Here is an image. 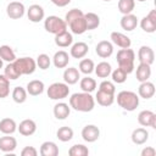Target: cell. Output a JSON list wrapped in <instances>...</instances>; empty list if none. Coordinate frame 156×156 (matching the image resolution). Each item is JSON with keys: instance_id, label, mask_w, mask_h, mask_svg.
I'll use <instances>...</instances> for the list:
<instances>
[{"instance_id": "obj_38", "label": "cell", "mask_w": 156, "mask_h": 156, "mask_svg": "<svg viewBox=\"0 0 156 156\" xmlns=\"http://www.w3.org/2000/svg\"><path fill=\"white\" fill-rule=\"evenodd\" d=\"M4 76L9 79V80H15V79H18L21 77V74L18 73V71L16 69L13 62H9L4 69Z\"/></svg>"}, {"instance_id": "obj_29", "label": "cell", "mask_w": 156, "mask_h": 156, "mask_svg": "<svg viewBox=\"0 0 156 156\" xmlns=\"http://www.w3.org/2000/svg\"><path fill=\"white\" fill-rule=\"evenodd\" d=\"M44 83L41 80H38V79H34V80H30L28 84H27V93L32 96H38L40 95L43 91H44Z\"/></svg>"}, {"instance_id": "obj_14", "label": "cell", "mask_w": 156, "mask_h": 156, "mask_svg": "<svg viewBox=\"0 0 156 156\" xmlns=\"http://www.w3.org/2000/svg\"><path fill=\"white\" fill-rule=\"evenodd\" d=\"M95 52L99 57L101 58H107L112 55L113 52V45L111 41L108 40H101L98 43L96 48H95Z\"/></svg>"}, {"instance_id": "obj_22", "label": "cell", "mask_w": 156, "mask_h": 156, "mask_svg": "<svg viewBox=\"0 0 156 156\" xmlns=\"http://www.w3.org/2000/svg\"><path fill=\"white\" fill-rule=\"evenodd\" d=\"M79 78H80V72L76 67H68L63 72V80L68 85L76 84L79 80Z\"/></svg>"}, {"instance_id": "obj_3", "label": "cell", "mask_w": 156, "mask_h": 156, "mask_svg": "<svg viewBox=\"0 0 156 156\" xmlns=\"http://www.w3.org/2000/svg\"><path fill=\"white\" fill-rule=\"evenodd\" d=\"M116 60H117V63H118V68H121L122 71H124L127 74H129V73H132L134 71V68H135L134 67L135 52L130 48L121 49L117 52Z\"/></svg>"}, {"instance_id": "obj_42", "label": "cell", "mask_w": 156, "mask_h": 156, "mask_svg": "<svg viewBox=\"0 0 156 156\" xmlns=\"http://www.w3.org/2000/svg\"><path fill=\"white\" fill-rule=\"evenodd\" d=\"M111 77H112V80L117 84H122L127 80V73L124 71H122L121 68H116L115 71H112Z\"/></svg>"}, {"instance_id": "obj_23", "label": "cell", "mask_w": 156, "mask_h": 156, "mask_svg": "<svg viewBox=\"0 0 156 156\" xmlns=\"http://www.w3.org/2000/svg\"><path fill=\"white\" fill-rule=\"evenodd\" d=\"M71 113V106L66 102H57L54 106V116L57 119H66Z\"/></svg>"}, {"instance_id": "obj_11", "label": "cell", "mask_w": 156, "mask_h": 156, "mask_svg": "<svg viewBox=\"0 0 156 156\" xmlns=\"http://www.w3.org/2000/svg\"><path fill=\"white\" fill-rule=\"evenodd\" d=\"M100 136V129L95 124H87L82 129V138L87 143H94Z\"/></svg>"}, {"instance_id": "obj_40", "label": "cell", "mask_w": 156, "mask_h": 156, "mask_svg": "<svg viewBox=\"0 0 156 156\" xmlns=\"http://www.w3.org/2000/svg\"><path fill=\"white\" fill-rule=\"evenodd\" d=\"M88 154H89V150L83 144H76V145L71 146L68 150L69 156H87Z\"/></svg>"}, {"instance_id": "obj_33", "label": "cell", "mask_w": 156, "mask_h": 156, "mask_svg": "<svg viewBox=\"0 0 156 156\" xmlns=\"http://www.w3.org/2000/svg\"><path fill=\"white\" fill-rule=\"evenodd\" d=\"M56 136L60 141H63V143L69 141L73 138V129L71 127H67V126L60 127L56 132Z\"/></svg>"}, {"instance_id": "obj_17", "label": "cell", "mask_w": 156, "mask_h": 156, "mask_svg": "<svg viewBox=\"0 0 156 156\" xmlns=\"http://www.w3.org/2000/svg\"><path fill=\"white\" fill-rule=\"evenodd\" d=\"M17 146V140L13 136H10V134H5V136L0 138V150L5 154L13 152Z\"/></svg>"}, {"instance_id": "obj_7", "label": "cell", "mask_w": 156, "mask_h": 156, "mask_svg": "<svg viewBox=\"0 0 156 156\" xmlns=\"http://www.w3.org/2000/svg\"><path fill=\"white\" fill-rule=\"evenodd\" d=\"M13 65L21 76L32 74L37 68V62L32 57H20L13 61Z\"/></svg>"}, {"instance_id": "obj_16", "label": "cell", "mask_w": 156, "mask_h": 156, "mask_svg": "<svg viewBox=\"0 0 156 156\" xmlns=\"http://www.w3.org/2000/svg\"><path fill=\"white\" fill-rule=\"evenodd\" d=\"M110 39L115 45L119 46L121 49H127V48H130V45H132L130 38L119 32H112L110 35Z\"/></svg>"}, {"instance_id": "obj_19", "label": "cell", "mask_w": 156, "mask_h": 156, "mask_svg": "<svg viewBox=\"0 0 156 156\" xmlns=\"http://www.w3.org/2000/svg\"><path fill=\"white\" fill-rule=\"evenodd\" d=\"M138 94L140 98L147 100V99H151L154 95H155V85L154 83L146 80V82H141L139 88H138Z\"/></svg>"}, {"instance_id": "obj_28", "label": "cell", "mask_w": 156, "mask_h": 156, "mask_svg": "<svg viewBox=\"0 0 156 156\" xmlns=\"http://www.w3.org/2000/svg\"><path fill=\"white\" fill-rule=\"evenodd\" d=\"M150 76H151V66L146 63H139L136 67V73H135L136 80H139L140 83L146 82L149 80Z\"/></svg>"}, {"instance_id": "obj_15", "label": "cell", "mask_w": 156, "mask_h": 156, "mask_svg": "<svg viewBox=\"0 0 156 156\" xmlns=\"http://www.w3.org/2000/svg\"><path fill=\"white\" fill-rule=\"evenodd\" d=\"M17 130H18L20 134L23 135V136H30V135H33V134L35 133V130H37V123H35L33 119H29V118L23 119V121L20 123V126H17Z\"/></svg>"}, {"instance_id": "obj_13", "label": "cell", "mask_w": 156, "mask_h": 156, "mask_svg": "<svg viewBox=\"0 0 156 156\" xmlns=\"http://www.w3.org/2000/svg\"><path fill=\"white\" fill-rule=\"evenodd\" d=\"M27 16H28V20L33 23H38L40 21L44 20L45 17V11L44 9L38 5V4H33L29 6V9L27 10Z\"/></svg>"}, {"instance_id": "obj_35", "label": "cell", "mask_w": 156, "mask_h": 156, "mask_svg": "<svg viewBox=\"0 0 156 156\" xmlns=\"http://www.w3.org/2000/svg\"><path fill=\"white\" fill-rule=\"evenodd\" d=\"M135 7V0H118V11L122 15L132 13Z\"/></svg>"}, {"instance_id": "obj_34", "label": "cell", "mask_w": 156, "mask_h": 156, "mask_svg": "<svg viewBox=\"0 0 156 156\" xmlns=\"http://www.w3.org/2000/svg\"><path fill=\"white\" fill-rule=\"evenodd\" d=\"M0 57L2 58V61H6V62H13L17 58L15 51L9 45H1L0 46Z\"/></svg>"}, {"instance_id": "obj_18", "label": "cell", "mask_w": 156, "mask_h": 156, "mask_svg": "<svg viewBox=\"0 0 156 156\" xmlns=\"http://www.w3.org/2000/svg\"><path fill=\"white\" fill-rule=\"evenodd\" d=\"M89 51V46L87 43L84 41H78V43H74L72 46H71V56L73 58H83Z\"/></svg>"}, {"instance_id": "obj_20", "label": "cell", "mask_w": 156, "mask_h": 156, "mask_svg": "<svg viewBox=\"0 0 156 156\" xmlns=\"http://www.w3.org/2000/svg\"><path fill=\"white\" fill-rule=\"evenodd\" d=\"M138 26V18L133 13H128V15H123L121 18V27L127 30V32H132Z\"/></svg>"}, {"instance_id": "obj_27", "label": "cell", "mask_w": 156, "mask_h": 156, "mask_svg": "<svg viewBox=\"0 0 156 156\" xmlns=\"http://www.w3.org/2000/svg\"><path fill=\"white\" fill-rule=\"evenodd\" d=\"M72 43H73V37L67 30L55 35V44L58 48H67V46L72 45Z\"/></svg>"}, {"instance_id": "obj_25", "label": "cell", "mask_w": 156, "mask_h": 156, "mask_svg": "<svg viewBox=\"0 0 156 156\" xmlns=\"http://www.w3.org/2000/svg\"><path fill=\"white\" fill-rule=\"evenodd\" d=\"M39 152L41 156H57L58 155V146L54 141H44L40 145Z\"/></svg>"}, {"instance_id": "obj_31", "label": "cell", "mask_w": 156, "mask_h": 156, "mask_svg": "<svg viewBox=\"0 0 156 156\" xmlns=\"http://www.w3.org/2000/svg\"><path fill=\"white\" fill-rule=\"evenodd\" d=\"M94 72L99 78H107L112 72V67L108 62L102 61V62L98 63V66L94 68Z\"/></svg>"}, {"instance_id": "obj_39", "label": "cell", "mask_w": 156, "mask_h": 156, "mask_svg": "<svg viewBox=\"0 0 156 156\" xmlns=\"http://www.w3.org/2000/svg\"><path fill=\"white\" fill-rule=\"evenodd\" d=\"M94 68H95V65H94V61L90 60V58H83L80 62H79V72L84 73V74H90L94 72Z\"/></svg>"}, {"instance_id": "obj_4", "label": "cell", "mask_w": 156, "mask_h": 156, "mask_svg": "<svg viewBox=\"0 0 156 156\" xmlns=\"http://www.w3.org/2000/svg\"><path fill=\"white\" fill-rule=\"evenodd\" d=\"M117 104L126 111H134L139 106V96L130 90H122L117 94Z\"/></svg>"}, {"instance_id": "obj_49", "label": "cell", "mask_w": 156, "mask_h": 156, "mask_svg": "<svg viewBox=\"0 0 156 156\" xmlns=\"http://www.w3.org/2000/svg\"><path fill=\"white\" fill-rule=\"evenodd\" d=\"M136 1H140V2H144V1H146V0H136Z\"/></svg>"}, {"instance_id": "obj_30", "label": "cell", "mask_w": 156, "mask_h": 156, "mask_svg": "<svg viewBox=\"0 0 156 156\" xmlns=\"http://www.w3.org/2000/svg\"><path fill=\"white\" fill-rule=\"evenodd\" d=\"M95 100L98 101V104L100 106H104V107H107V106H111L115 101V95L112 94H108V93H105V91H101V90H98L96 95H95Z\"/></svg>"}, {"instance_id": "obj_9", "label": "cell", "mask_w": 156, "mask_h": 156, "mask_svg": "<svg viewBox=\"0 0 156 156\" xmlns=\"http://www.w3.org/2000/svg\"><path fill=\"white\" fill-rule=\"evenodd\" d=\"M140 27L146 33H154L156 30V10H151L140 21Z\"/></svg>"}, {"instance_id": "obj_5", "label": "cell", "mask_w": 156, "mask_h": 156, "mask_svg": "<svg viewBox=\"0 0 156 156\" xmlns=\"http://www.w3.org/2000/svg\"><path fill=\"white\" fill-rule=\"evenodd\" d=\"M44 28L48 33L51 34H58L65 30H67V23L65 20L60 18L58 16H49L44 21Z\"/></svg>"}, {"instance_id": "obj_12", "label": "cell", "mask_w": 156, "mask_h": 156, "mask_svg": "<svg viewBox=\"0 0 156 156\" xmlns=\"http://www.w3.org/2000/svg\"><path fill=\"white\" fill-rule=\"evenodd\" d=\"M138 60H139V63H146V65L151 66L154 63V61H155L154 50L147 45L140 46V49L138 51Z\"/></svg>"}, {"instance_id": "obj_6", "label": "cell", "mask_w": 156, "mask_h": 156, "mask_svg": "<svg viewBox=\"0 0 156 156\" xmlns=\"http://www.w3.org/2000/svg\"><path fill=\"white\" fill-rule=\"evenodd\" d=\"M46 93L51 100H62V99L68 96L69 88H68V84H66V83L55 82V83L49 85Z\"/></svg>"}, {"instance_id": "obj_8", "label": "cell", "mask_w": 156, "mask_h": 156, "mask_svg": "<svg viewBox=\"0 0 156 156\" xmlns=\"http://www.w3.org/2000/svg\"><path fill=\"white\" fill-rule=\"evenodd\" d=\"M26 12L24 5L21 1H11L6 7V13L12 20H20Z\"/></svg>"}, {"instance_id": "obj_43", "label": "cell", "mask_w": 156, "mask_h": 156, "mask_svg": "<svg viewBox=\"0 0 156 156\" xmlns=\"http://www.w3.org/2000/svg\"><path fill=\"white\" fill-rule=\"evenodd\" d=\"M37 66L40 68V69H48L51 65V60L49 57V55L46 54H40L38 57H37Z\"/></svg>"}, {"instance_id": "obj_10", "label": "cell", "mask_w": 156, "mask_h": 156, "mask_svg": "<svg viewBox=\"0 0 156 156\" xmlns=\"http://www.w3.org/2000/svg\"><path fill=\"white\" fill-rule=\"evenodd\" d=\"M138 122L143 127H151L155 129L156 128V115H155V112H152L150 110H144V111L139 112Z\"/></svg>"}, {"instance_id": "obj_36", "label": "cell", "mask_w": 156, "mask_h": 156, "mask_svg": "<svg viewBox=\"0 0 156 156\" xmlns=\"http://www.w3.org/2000/svg\"><path fill=\"white\" fill-rule=\"evenodd\" d=\"M79 85H80V89L83 91H85V93H93L95 90V88H96V82H95L94 78H90V77L87 76V77H84V78L80 79Z\"/></svg>"}, {"instance_id": "obj_37", "label": "cell", "mask_w": 156, "mask_h": 156, "mask_svg": "<svg viewBox=\"0 0 156 156\" xmlns=\"http://www.w3.org/2000/svg\"><path fill=\"white\" fill-rule=\"evenodd\" d=\"M27 90L22 87H16L13 90H12V100L16 102V104H23L26 102L27 100Z\"/></svg>"}, {"instance_id": "obj_41", "label": "cell", "mask_w": 156, "mask_h": 156, "mask_svg": "<svg viewBox=\"0 0 156 156\" xmlns=\"http://www.w3.org/2000/svg\"><path fill=\"white\" fill-rule=\"evenodd\" d=\"M9 95H10V80L4 74H0V99H5Z\"/></svg>"}, {"instance_id": "obj_46", "label": "cell", "mask_w": 156, "mask_h": 156, "mask_svg": "<svg viewBox=\"0 0 156 156\" xmlns=\"http://www.w3.org/2000/svg\"><path fill=\"white\" fill-rule=\"evenodd\" d=\"M140 155L141 156H155L156 155V150L152 146H146V147H144L141 150Z\"/></svg>"}, {"instance_id": "obj_48", "label": "cell", "mask_w": 156, "mask_h": 156, "mask_svg": "<svg viewBox=\"0 0 156 156\" xmlns=\"http://www.w3.org/2000/svg\"><path fill=\"white\" fill-rule=\"evenodd\" d=\"M0 68H2V58L0 57Z\"/></svg>"}, {"instance_id": "obj_51", "label": "cell", "mask_w": 156, "mask_h": 156, "mask_svg": "<svg viewBox=\"0 0 156 156\" xmlns=\"http://www.w3.org/2000/svg\"><path fill=\"white\" fill-rule=\"evenodd\" d=\"M16 1H18V0H16Z\"/></svg>"}, {"instance_id": "obj_44", "label": "cell", "mask_w": 156, "mask_h": 156, "mask_svg": "<svg viewBox=\"0 0 156 156\" xmlns=\"http://www.w3.org/2000/svg\"><path fill=\"white\" fill-rule=\"evenodd\" d=\"M99 90L115 95L116 88H115V84H113L112 82H110V80H102V82L100 83V85H99Z\"/></svg>"}, {"instance_id": "obj_21", "label": "cell", "mask_w": 156, "mask_h": 156, "mask_svg": "<svg viewBox=\"0 0 156 156\" xmlns=\"http://www.w3.org/2000/svg\"><path fill=\"white\" fill-rule=\"evenodd\" d=\"M52 62L56 68H65L69 62V56L65 50H58L55 52L52 57Z\"/></svg>"}, {"instance_id": "obj_24", "label": "cell", "mask_w": 156, "mask_h": 156, "mask_svg": "<svg viewBox=\"0 0 156 156\" xmlns=\"http://www.w3.org/2000/svg\"><path fill=\"white\" fill-rule=\"evenodd\" d=\"M130 138H132V141L135 145H143L149 139V132L145 128H136V129L133 130Z\"/></svg>"}, {"instance_id": "obj_47", "label": "cell", "mask_w": 156, "mask_h": 156, "mask_svg": "<svg viewBox=\"0 0 156 156\" xmlns=\"http://www.w3.org/2000/svg\"><path fill=\"white\" fill-rule=\"evenodd\" d=\"M71 1H72V0H51V2H52L54 5H56V6H58V7H65V6H67Z\"/></svg>"}, {"instance_id": "obj_50", "label": "cell", "mask_w": 156, "mask_h": 156, "mask_svg": "<svg viewBox=\"0 0 156 156\" xmlns=\"http://www.w3.org/2000/svg\"><path fill=\"white\" fill-rule=\"evenodd\" d=\"M104 1H111V0H104Z\"/></svg>"}, {"instance_id": "obj_45", "label": "cell", "mask_w": 156, "mask_h": 156, "mask_svg": "<svg viewBox=\"0 0 156 156\" xmlns=\"http://www.w3.org/2000/svg\"><path fill=\"white\" fill-rule=\"evenodd\" d=\"M38 151L34 146H26L21 151V156H37Z\"/></svg>"}, {"instance_id": "obj_1", "label": "cell", "mask_w": 156, "mask_h": 156, "mask_svg": "<svg viewBox=\"0 0 156 156\" xmlns=\"http://www.w3.org/2000/svg\"><path fill=\"white\" fill-rule=\"evenodd\" d=\"M65 22L69 26V29L73 34H83L87 32V23L84 13L79 9L69 10L65 16Z\"/></svg>"}, {"instance_id": "obj_26", "label": "cell", "mask_w": 156, "mask_h": 156, "mask_svg": "<svg viewBox=\"0 0 156 156\" xmlns=\"http://www.w3.org/2000/svg\"><path fill=\"white\" fill-rule=\"evenodd\" d=\"M16 130H17V124H16L15 119L6 117V118H2L0 121V132L2 134H10L11 135Z\"/></svg>"}, {"instance_id": "obj_2", "label": "cell", "mask_w": 156, "mask_h": 156, "mask_svg": "<svg viewBox=\"0 0 156 156\" xmlns=\"http://www.w3.org/2000/svg\"><path fill=\"white\" fill-rule=\"evenodd\" d=\"M69 106L79 112H90L95 106V99L90 93H74L69 98Z\"/></svg>"}, {"instance_id": "obj_32", "label": "cell", "mask_w": 156, "mask_h": 156, "mask_svg": "<svg viewBox=\"0 0 156 156\" xmlns=\"http://www.w3.org/2000/svg\"><path fill=\"white\" fill-rule=\"evenodd\" d=\"M84 18H85V23H87V30L96 29L100 26V17L94 12L84 13Z\"/></svg>"}]
</instances>
